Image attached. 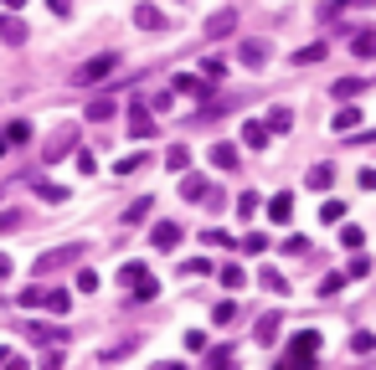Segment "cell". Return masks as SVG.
Instances as JSON below:
<instances>
[{"label": "cell", "instance_id": "6da1fadb", "mask_svg": "<svg viewBox=\"0 0 376 370\" xmlns=\"http://www.w3.org/2000/svg\"><path fill=\"white\" fill-rule=\"evenodd\" d=\"M119 283L129 288V303H150L155 293H160V283H155V273L145 268V262H124V268H119Z\"/></svg>", "mask_w": 376, "mask_h": 370}, {"label": "cell", "instance_id": "7a4b0ae2", "mask_svg": "<svg viewBox=\"0 0 376 370\" xmlns=\"http://www.w3.org/2000/svg\"><path fill=\"white\" fill-rule=\"evenodd\" d=\"M72 150H77V124H57L42 144V165H62Z\"/></svg>", "mask_w": 376, "mask_h": 370}, {"label": "cell", "instance_id": "3957f363", "mask_svg": "<svg viewBox=\"0 0 376 370\" xmlns=\"http://www.w3.org/2000/svg\"><path fill=\"white\" fill-rule=\"evenodd\" d=\"M315 355H320V329H299L294 345H289V365L309 370V365H315Z\"/></svg>", "mask_w": 376, "mask_h": 370}, {"label": "cell", "instance_id": "277c9868", "mask_svg": "<svg viewBox=\"0 0 376 370\" xmlns=\"http://www.w3.org/2000/svg\"><path fill=\"white\" fill-rule=\"evenodd\" d=\"M171 92H186V98L212 103V98H217V83H212V77H201V72H175V88H171Z\"/></svg>", "mask_w": 376, "mask_h": 370}, {"label": "cell", "instance_id": "5b68a950", "mask_svg": "<svg viewBox=\"0 0 376 370\" xmlns=\"http://www.w3.org/2000/svg\"><path fill=\"white\" fill-rule=\"evenodd\" d=\"M72 262H83V247H57V252H42L36 257V278L57 273V268H72Z\"/></svg>", "mask_w": 376, "mask_h": 370}, {"label": "cell", "instance_id": "8992f818", "mask_svg": "<svg viewBox=\"0 0 376 370\" xmlns=\"http://www.w3.org/2000/svg\"><path fill=\"white\" fill-rule=\"evenodd\" d=\"M109 72H119V57H113V51H103V57H93V62H83V67H77V83H103V77Z\"/></svg>", "mask_w": 376, "mask_h": 370}, {"label": "cell", "instance_id": "52a82bcc", "mask_svg": "<svg viewBox=\"0 0 376 370\" xmlns=\"http://www.w3.org/2000/svg\"><path fill=\"white\" fill-rule=\"evenodd\" d=\"M155 113H150V103H129V134L134 139H155Z\"/></svg>", "mask_w": 376, "mask_h": 370}, {"label": "cell", "instance_id": "ba28073f", "mask_svg": "<svg viewBox=\"0 0 376 370\" xmlns=\"http://www.w3.org/2000/svg\"><path fill=\"white\" fill-rule=\"evenodd\" d=\"M180 236H186V227H180V221H155V227H150V242L160 247V252H175Z\"/></svg>", "mask_w": 376, "mask_h": 370}, {"label": "cell", "instance_id": "9c48e42d", "mask_svg": "<svg viewBox=\"0 0 376 370\" xmlns=\"http://www.w3.org/2000/svg\"><path fill=\"white\" fill-rule=\"evenodd\" d=\"M134 26H139V31H165L171 21H165V10H160V6H150V0H139V6H134Z\"/></svg>", "mask_w": 376, "mask_h": 370}, {"label": "cell", "instance_id": "30bf717a", "mask_svg": "<svg viewBox=\"0 0 376 370\" xmlns=\"http://www.w3.org/2000/svg\"><path fill=\"white\" fill-rule=\"evenodd\" d=\"M0 42H10V47H21V42H26V21H21V10H0Z\"/></svg>", "mask_w": 376, "mask_h": 370}, {"label": "cell", "instance_id": "8fae6325", "mask_svg": "<svg viewBox=\"0 0 376 370\" xmlns=\"http://www.w3.org/2000/svg\"><path fill=\"white\" fill-rule=\"evenodd\" d=\"M212 191L217 185L206 175H180V195H186V201H212Z\"/></svg>", "mask_w": 376, "mask_h": 370}, {"label": "cell", "instance_id": "7c38bea8", "mask_svg": "<svg viewBox=\"0 0 376 370\" xmlns=\"http://www.w3.org/2000/svg\"><path fill=\"white\" fill-rule=\"evenodd\" d=\"M361 92H366V77H340V83H330V98L335 103H356Z\"/></svg>", "mask_w": 376, "mask_h": 370}, {"label": "cell", "instance_id": "4fadbf2b", "mask_svg": "<svg viewBox=\"0 0 376 370\" xmlns=\"http://www.w3.org/2000/svg\"><path fill=\"white\" fill-rule=\"evenodd\" d=\"M21 329H26L31 345H62L68 339V329H52V324H21Z\"/></svg>", "mask_w": 376, "mask_h": 370}, {"label": "cell", "instance_id": "5bb4252c", "mask_svg": "<svg viewBox=\"0 0 376 370\" xmlns=\"http://www.w3.org/2000/svg\"><path fill=\"white\" fill-rule=\"evenodd\" d=\"M232 31H237V10H217V16L206 21V36H212V42H222Z\"/></svg>", "mask_w": 376, "mask_h": 370}, {"label": "cell", "instance_id": "9a60e30c", "mask_svg": "<svg viewBox=\"0 0 376 370\" xmlns=\"http://www.w3.org/2000/svg\"><path fill=\"white\" fill-rule=\"evenodd\" d=\"M268 216H274L279 227H289V221H294V191H279L274 201H268Z\"/></svg>", "mask_w": 376, "mask_h": 370}, {"label": "cell", "instance_id": "2e32d148", "mask_svg": "<svg viewBox=\"0 0 376 370\" xmlns=\"http://www.w3.org/2000/svg\"><path fill=\"white\" fill-rule=\"evenodd\" d=\"M242 144H248V150H268V124L263 118H248V124H242Z\"/></svg>", "mask_w": 376, "mask_h": 370}, {"label": "cell", "instance_id": "e0dca14e", "mask_svg": "<svg viewBox=\"0 0 376 370\" xmlns=\"http://www.w3.org/2000/svg\"><path fill=\"white\" fill-rule=\"evenodd\" d=\"M237 160H242L237 144H227V139H217V144H212V165H217V170H237Z\"/></svg>", "mask_w": 376, "mask_h": 370}, {"label": "cell", "instance_id": "ac0fdd59", "mask_svg": "<svg viewBox=\"0 0 376 370\" xmlns=\"http://www.w3.org/2000/svg\"><path fill=\"white\" fill-rule=\"evenodd\" d=\"M237 62H242V67H263V62H268V42H242L237 47Z\"/></svg>", "mask_w": 376, "mask_h": 370}, {"label": "cell", "instance_id": "d6986e66", "mask_svg": "<svg viewBox=\"0 0 376 370\" xmlns=\"http://www.w3.org/2000/svg\"><path fill=\"white\" fill-rule=\"evenodd\" d=\"M325 57H330V47H325V42H309V47L294 51V67H315V62H325Z\"/></svg>", "mask_w": 376, "mask_h": 370}, {"label": "cell", "instance_id": "ffe728a7", "mask_svg": "<svg viewBox=\"0 0 376 370\" xmlns=\"http://www.w3.org/2000/svg\"><path fill=\"white\" fill-rule=\"evenodd\" d=\"M356 124H361V108H356V103H340V113H335V134H356Z\"/></svg>", "mask_w": 376, "mask_h": 370}, {"label": "cell", "instance_id": "44dd1931", "mask_svg": "<svg viewBox=\"0 0 376 370\" xmlns=\"http://www.w3.org/2000/svg\"><path fill=\"white\" fill-rule=\"evenodd\" d=\"M304 185H309V191H330V185H335V165H309Z\"/></svg>", "mask_w": 376, "mask_h": 370}, {"label": "cell", "instance_id": "7402d4cb", "mask_svg": "<svg viewBox=\"0 0 376 370\" xmlns=\"http://www.w3.org/2000/svg\"><path fill=\"white\" fill-rule=\"evenodd\" d=\"M263 124H268V134H289L294 129V108H268Z\"/></svg>", "mask_w": 376, "mask_h": 370}, {"label": "cell", "instance_id": "603a6c76", "mask_svg": "<svg viewBox=\"0 0 376 370\" xmlns=\"http://www.w3.org/2000/svg\"><path fill=\"white\" fill-rule=\"evenodd\" d=\"M47 293H52V288H47V283H36V288H21L16 303H21V309H47Z\"/></svg>", "mask_w": 376, "mask_h": 370}, {"label": "cell", "instance_id": "cb8c5ba5", "mask_svg": "<svg viewBox=\"0 0 376 370\" xmlns=\"http://www.w3.org/2000/svg\"><path fill=\"white\" fill-rule=\"evenodd\" d=\"M150 206H155L150 195H139V201L124 211V227H145V221H150Z\"/></svg>", "mask_w": 376, "mask_h": 370}, {"label": "cell", "instance_id": "d4e9b609", "mask_svg": "<svg viewBox=\"0 0 376 370\" xmlns=\"http://www.w3.org/2000/svg\"><path fill=\"white\" fill-rule=\"evenodd\" d=\"M268 247H274V242H268L263 232H248V236L237 242V252H242V257H258V252H268Z\"/></svg>", "mask_w": 376, "mask_h": 370}, {"label": "cell", "instance_id": "484cf974", "mask_svg": "<svg viewBox=\"0 0 376 370\" xmlns=\"http://www.w3.org/2000/svg\"><path fill=\"white\" fill-rule=\"evenodd\" d=\"M279 252H283V257H309V236H304V232L283 236V242H279Z\"/></svg>", "mask_w": 376, "mask_h": 370}, {"label": "cell", "instance_id": "4316f807", "mask_svg": "<svg viewBox=\"0 0 376 370\" xmlns=\"http://www.w3.org/2000/svg\"><path fill=\"white\" fill-rule=\"evenodd\" d=\"M150 165H155L150 154H145V150H134V154H124V160L113 165V170H119V175H134V170H150Z\"/></svg>", "mask_w": 376, "mask_h": 370}, {"label": "cell", "instance_id": "83f0119b", "mask_svg": "<svg viewBox=\"0 0 376 370\" xmlns=\"http://www.w3.org/2000/svg\"><path fill=\"white\" fill-rule=\"evenodd\" d=\"M345 283H351L345 273H325V278H320V298H335V293H345Z\"/></svg>", "mask_w": 376, "mask_h": 370}, {"label": "cell", "instance_id": "f1b7e54d", "mask_svg": "<svg viewBox=\"0 0 376 370\" xmlns=\"http://www.w3.org/2000/svg\"><path fill=\"white\" fill-rule=\"evenodd\" d=\"M113 118V98H93L88 103V124H109Z\"/></svg>", "mask_w": 376, "mask_h": 370}, {"label": "cell", "instance_id": "f546056e", "mask_svg": "<svg viewBox=\"0 0 376 370\" xmlns=\"http://www.w3.org/2000/svg\"><path fill=\"white\" fill-rule=\"evenodd\" d=\"M0 134H6V144H26V139H31V124H26V118H10Z\"/></svg>", "mask_w": 376, "mask_h": 370}, {"label": "cell", "instance_id": "4dcf8cb0", "mask_svg": "<svg viewBox=\"0 0 376 370\" xmlns=\"http://www.w3.org/2000/svg\"><path fill=\"white\" fill-rule=\"evenodd\" d=\"M201 77L222 83V77H227V57H217V51H212V57H201Z\"/></svg>", "mask_w": 376, "mask_h": 370}, {"label": "cell", "instance_id": "1f68e13d", "mask_svg": "<svg viewBox=\"0 0 376 370\" xmlns=\"http://www.w3.org/2000/svg\"><path fill=\"white\" fill-rule=\"evenodd\" d=\"M279 339V314H263L258 319V345H274Z\"/></svg>", "mask_w": 376, "mask_h": 370}, {"label": "cell", "instance_id": "d6a6232c", "mask_svg": "<svg viewBox=\"0 0 376 370\" xmlns=\"http://www.w3.org/2000/svg\"><path fill=\"white\" fill-rule=\"evenodd\" d=\"M351 51H356V57H376V31H356L351 36Z\"/></svg>", "mask_w": 376, "mask_h": 370}, {"label": "cell", "instance_id": "836d02e7", "mask_svg": "<svg viewBox=\"0 0 376 370\" xmlns=\"http://www.w3.org/2000/svg\"><path fill=\"white\" fill-rule=\"evenodd\" d=\"M340 216H345V201H335V195H330V201L320 206V221H325V227H340Z\"/></svg>", "mask_w": 376, "mask_h": 370}, {"label": "cell", "instance_id": "e575fe53", "mask_svg": "<svg viewBox=\"0 0 376 370\" xmlns=\"http://www.w3.org/2000/svg\"><path fill=\"white\" fill-rule=\"evenodd\" d=\"M36 195H42V201H68V185H57V180H36Z\"/></svg>", "mask_w": 376, "mask_h": 370}, {"label": "cell", "instance_id": "d590c367", "mask_svg": "<svg viewBox=\"0 0 376 370\" xmlns=\"http://www.w3.org/2000/svg\"><path fill=\"white\" fill-rule=\"evenodd\" d=\"M258 283H263L268 293H289V283H283V273H274V268H263V273H258Z\"/></svg>", "mask_w": 376, "mask_h": 370}, {"label": "cell", "instance_id": "8d00e7d4", "mask_svg": "<svg viewBox=\"0 0 376 370\" xmlns=\"http://www.w3.org/2000/svg\"><path fill=\"white\" fill-rule=\"evenodd\" d=\"M237 216H242V221L258 216V191H242V195H237Z\"/></svg>", "mask_w": 376, "mask_h": 370}, {"label": "cell", "instance_id": "74e56055", "mask_svg": "<svg viewBox=\"0 0 376 370\" xmlns=\"http://www.w3.org/2000/svg\"><path fill=\"white\" fill-rule=\"evenodd\" d=\"M351 350H356V355H371V350H376V335H371V329H356V335H351Z\"/></svg>", "mask_w": 376, "mask_h": 370}, {"label": "cell", "instance_id": "f35d334b", "mask_svg": "<svg viewBox=\"0 0 376 370\" xmlns=\"http://www.w3.org/2000/svg\"><path fill=\"white\" fill-rule=\"evenodd\" d=\"M165 165H171V170H186V165H191V150H186V144H171V154H165Z\"/></svg>", "mask_w": 376, "mask_h": 370}, {"label": "cell", "instance_id": "ab89813d", "mask_svg": "<svg viewBox=\"0 0 376 370\" xmlns=\"http://www.w3.org/2000/svg\"><path fill=\"white\" fill-rule=\"evenodd\" d=\"M212 319H217V324H232V319H237V303H232V298H222V303L212 309Z\"/></svg>", "mask_w": 376, "mask_h": 370}, {"label": "cell", "instance_id": "60d3db41", "mask_svg": "<svg viewBox=\"0 0 376 370\" xmlns=\"http://www.w3.org/2000/svg\"><path fill=\"white\" fill-rule=\"evenodd\" d=\"M77 288H83V293H98L103 283H98V273H93V268H77Z\"/></svg>", "mask_w": 376, "mask_h": 370}, {"label": "cell", "instance_id": "b9f144b4", "mask_svg": "<svg viewBox=\"0 0 376 370\" xmlns=\"http://www.w3.org/2000/svg\"><path fill=\"white\" fill-rule=\"evenodd\" d=\"M180 273H186V278H206V273H212V262H206V257H191V262H180Z\"/></svg>", "mask_w": 376, "mask_h": 370}, {"label": "cell", "instance_id": "7bdbcfd3", "mask_svg": "<svg viewBox=\"0 0 376 370\" xmlns=\"http://www.w3.org/2000/svg\"><path fill=\"white\" fill-rule=\"evenodd\" d=\"M206 360H212V370H217V365H232V360H237V350L217 345V350H206Z\"/></svg>", "mask_w": 376, "mask_h": 370}, {"label": "cell", "instance_id": "ee69618b", "mask_svg": "<svg viewBox=\"0 0 376 370\" xmlns=\"http://www.w3.org/2000/svg\"><path fill=\"white\" fill-rule=\"evenodd\" d=\"M72 160H77V170H83V175H93V170H98V160H93V150H72Z\"/></svg>", "mask_w": 376, "mask_h": 370}, {"label": "cell", "instance_id": "f6af8a7d", "mask_svg": "<svg viewBox=\"0 0 376 370\" xmlns=\"http://www.w3.org/2000/svg\"><path fill=\"white\" fill-rule=\"evenodd\" d=\"M68 303H72V298L62 293V288H52V293H47V309H52V314H68Z\"/></svg>", "mask_w": 376, "mask_h": 370}, {"label": "cell", "instance_id": "bcb514c9", "mask_svg": "<svg viewBox=\"0 0 376 370\" xmlns=\"http://www.w3.org/2000/svg\"><path fill=\"white\" fill-rule=\"evenodd\" d=\"M201 242H206V247H232V236H227V232H217V227H206V232H201Z\"/></svg>", "mask_w": 376, "mask_h": 370}, {"label": "cell", "instance_id": "7dc6e473", "mask_svg": "<svg viewBox=\"0 0 376 370\" xmlns=\"http://www.w3.org/2000/svg\"><path fill=\"white\" fill-rule=\"evenodd\" d=\"M361 242H366V236H361V227H340V247H351V252H356Z\"/></svg>", "mask_w": 376, "mask_h": 370}, {"label": "cell", "instance_id": "c3c4849f", "mask_svg": "<svg viewBox=\"0 0 376 370\" xmlns=\"http://www.w3.org/2000/svg\"><path fill=\"white\" fill-rule=\"evenodd\" d=\"M222 288H242V268H237V262H227V268H222Z\"/></svg>", "mask_w": 376, "mask_h": 370}, {"label": "cell", "instance_id": "681fc988", "mask_svg": "<svg viewBox=\"0 0 376 370\" xmlns=\"http://www.w3.org/2000/svg\"><path fill=\"white\" fill-rule=\"evenodd\" d=\"M366 273H371V257H361V252H356V257H351V268H345V278H366Z\"/></svg>", "mask_w": 376, "mask_h": 370}, {"label": "cell", "instance_id": "f907efd6", "mask_svg": "<svg viewBox=\"0 0 376 370\" xmlns=\"http://www.w3.org/2000/svg\"><path fill=\"white\" fill-rule=\"evenodd\" d=\"M356 185H361V191H376V170L366 165V170H361V175H356Z\"/></svg>", "mask_w": 376, "mask_h": 370}, {"label": "cell", "instance_id": "816d5d0a", "mask_svg": "<svg viewBox=\"0 0 376 370\" xmlns=\"http://www.w3.org/2000/svg\"><path fill=\"white\" fill-rule=\"evenodd\" d=\"M47 10L52 16H72V0H47Z\"/></svg>", "mask_w": 376, "mask_h": 370}, {"label": "cell", "instance_id": "f5cc1de1", "mask_svg": "<svg viewBox=\"0 0 376 370\" xmlns=\"http://www.w3.org/2000/svg\"><path fill=\"white\" fill-rule=\"evenodd\" d=\"M10 227H21V216L16 211H0V232H10Z\"/></svg>", "mask_w": 376, "mask_h": 370}, {"label": "cell", "instance_id": "db71d44e", "mask_svg": "<svg viewBox=\"0 0 376 370\" xmlns=\"http://www.w3.org/2000/svg\"><path fill=\"white\" fill-rule=\"evenodd\" d=\"M0 365H21V360H16V355H10L6 345H0Z\"/></svg>", "mask_w": 376, "mask_h": 370}, {"label": "cell", "instance_id": "11a10c76", "mask_svg": "<svg viewBox=\"0 0 376 370\" xmlns=\"http://www.w3.org/2000/svg\"><path fill=\"white\" fill-rule=\"evenodd\" d=\"M0 278H10V252H0Z\"/></svg>", "mask_w": 376, "mask_h": 370}, {"label": "cell", "instance_id": "9f6ffc18", "mask_svg": "<svg viewBox=\"0 0 376 370\" xmlns=\"http://www.w3.org/2000/svg\"><path fill=\"white\" fill-rule=\"evenodd\" d=\"M0 6H6V10H21V6H26V0H0Z\"/></svg>", "mask_w": 376, "mask_h": 370}, {"label": "cell", "instance_id": "6f0895ef", "mask_svg": "<svg viewBox=\"0 0 376 370\" xmlns=\"http://www.w3.org/2000/svg\"><path fill=\"white\" fill-rule=\"evenodd\" d=\"M0 154H6V134H0Z\"/></svg>", "mask_w": 376, "mask_h": 370}]
</instances>
